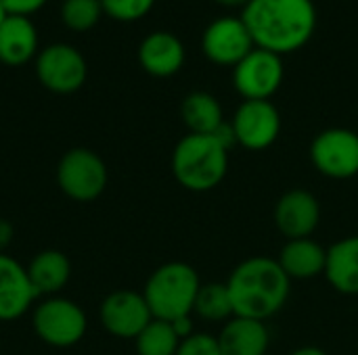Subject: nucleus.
Listing matches in <instances>:
<instances>
[{
	"mask_svg": "<svg viewBox=\"0 0 358 355\" xmlns=\"http://www.w3.org/2000/svg\"><path fill=\"white\" fill-rule=\"evenodd\" d=\"M256 48L287 54L304 48L317 29L313 0H252L243 13Z\"/></svg>",
	"mask_w": 358,
	"mask_h": 355,
	"instance_id": "nucleus-1",
	"label": "nucleus"
},
{
	"mask_svg": "<svg viewBox=\"0 0 358 355\" xmlns=\"http://www.w3.org/2000/svg\"><path fill=\"white\" fill-rule=\"evenodd\" d=\"M235 316L250 320H268L279 314L292 293V280L273 257L243 259L227 280Z\"/></svg>",
	"mask_w": 358,
	"mask_h": 355,
	"instance_id": "nucleus-2",
	"label": "nucleus"
},
{
	"mask_svg": "<svg viewBox=\"0 0 358 355\" xmlns=\"http://www.w3.org/2000/svg\"><path fill=\"white\" fill-rule=\"evenodd\" d=\"M227 172L229 151L212 134H187L172 151V174L185 190H214Z\"/></svg>",
	"mask_w": 358,
	"mask_h": 355,
	"instance_id": "nucleus-3",
	"label": "nucleus"
},
{
	"mask_svg": "<svg viewBox=\"0 0 358 355\" xmlns=\"http://www.w3.org/2000/svg\"><path fill=\"white\" fill-rule=\"evenodd\" d=\"M201 280L193 266L185 262H168L153 270L149 276L143 297L155 320L174 322L191 316Z\"/></svg>",
	"mask_w": 358,
	"mask_h": 355,
	"instance_id": "nucleus-4",
	"label": "nucleus"
},
{
	"mask_svg": "<svg viewBox=\"0 0 358 355\" xmlns=\"http://www.w3.org/2000/svg\"><path fill=\"white\" fill-rule=\"evenodd\" d=\"M107 165L90 149H71L67 151L57 165V184L59 188L78 203L94 201L107 188Z\"/></svg>",
	"mask_w": 358,
	"mask_h": 355,
	"instance_id": "nucleus-5",
	"label": "nucleus"
},
{
	"mask_svg": "<svg viewBox=\"0 0 358 355\" xmlns=\"http://www.w3.org/2000/svg\"><path fill=\"white\" fill-rule=\"evenodd\" d=\"M36 335L52 347H71L86 335L88 320L84 310L65 297H50L34 310Z\"/></svg>",
	"mask_w": 358,
	"mask_h": 355,
	"instance_id": "nucleus-6",
	"label": "nucleus"
},
{
	"mask_svg": "<svg viewBox=\"0 0 358 355\" xmlns=\"http://www.w3.org/2000/svg\"><path fill=\"white\" fill-rule=\"evenodd\" d=\"M315 169L331 180L358 176V134L348 128H329L315 136L310 144Z\"/></svg>",
	"mask_w": 358,
	"mask_h": 355,
	"instance_id": "nucleus-7",
	"label": "nucleus"
},
{
	"mask_svg": "<svg viewBox=\"0 0 358 355\" xmlns=\"http://www.w3.org/2000/svg\"><path fill=\"white\" fill-rule=\"evenodd\" d=\"M283 77L285 67L281 56L264 48H254L233 67V86L243 100H271L281 88Z\"/></svg>",
	"mask_w": 358,
	"mask_h": 355,
	"instance_id": "nucleus-8",
	"label": "nucleus"
},
{
	"mask_svg": "<svg viewBox=\"0 0 358 355\" xmlns=\"http://www.w3.org/2000/svg\"><path fill=\"white\" fill-rule=\"evenodd\" d=\"M36 75L40 84L57 94H71L86 82L88 67L73 46L50 44L36 59Z\"/></svg>",
	"mask_w": 358,
	"mask_h": 355,
	"instance_id": "nucleus-9",
	"label": "nucleus"
},
{
	"mask_svg": "<svg viewBox=\"0 0 358 355\" xmlns=\"http://www.w3.org/2000/svg\"><path fill=\"white\" fill-rule=\"evenodd\" d=\"M231 126L237 136V144L248 151H264L275 144L281 134V115L271 100H243Z\"/></svg>",
	"mask_w": 358,
	"mask_h": 355,
	"instance_id": "nucleus-10",
	"label": "nucleus"
},
{
	"mask_svg": "<svg viewBox=\"0 0 358 355\" xmlns=\"http://www.w3.org/2000/svg\"><path fill=\"white\" fill-rule=\"evenodd\" d=\"M201 48L212 63L235 67L256 48V44L241 17H220L206 27Z\"/></svg>",
	"mask_w": 358,
	"mask_h": 355,
	"instance_id": "nucleus-11",
	"label": "nucleus"
},
{
	"mask_svg": "<svg viewBox=\"0 0 358 355\" xmlns=\"http://www.w3.org/2000/svg\"><path fill=\"white\" fill-rule=\"evenodd\" d=\"M151 320L153 314L143 293L115 291L101 303V324L117 339H136Z\"/></svg>",
	"mask_w": 358,
	"mask_h": 355,
	"instance_id": "nucleus-12",
	"label": "nucleus"
},
{
	"mask_svg": "<svg viewBox=\"0 0 358 355\" xmlns=\"http://www.w3.org/2000/svg\"><path fill=\"white\" fill-rule=\"evenodd\" d=\"M273 218L277 230L287 241L310 239L321 222V205L313 192L304 188H292L277 201Z\"/></svg>",
	"mask_w": 358,
	"mask_h": 355,
	"instance_id": "nucleus-13",
	"label": "nucleus"
},
{
	"mask_svg": "<svg viewBox=\"0 0 358 355\" xmlns=\"http://www.w3.org/2000/svg\"><path fill=\"white\" fill-rule=\"evenodd\" d=\"M36 297L38 293L31 287L27 268L0 253V322L21 318Z\"/></svg>",
	"mask_w": 358,
	"mask_h": 355,
	"instance_id": "nucleus-14",
	"label": "nucleus"
},
{
	"mask_svg": "<svg viewBox=\"0 0 358 355\" xmlns=\"http://www.w3.org/2000/svg\"><path fill=\"white\" fill-rule=\"evenodd\" d=\"M138 61L149 75L170 77L178 73L185 63V46L174 33L155 31L141 42Z\"/></svg>",
	"mask_w": 358,
	"mask_h": 355,
	"instance_id": "nucleus-15",
	"label": "nucleus"
},
{
	"mask_svg": "<svg viewBox=\"0 0 358 355\" xmlns=\"http://www.w3.org/2000/svg\"><path fill=\"white\" fill-rule=\"evenodd\" d=\"M216 339L222 355H264L268 354L271 343V335L264 322L239 316L224 322Z\"/></svg>",
	"mask_w": 358,
	"mask_h": 355,
	"instance_id": "nucleus-16",
	"label": "nucleus"
},
{
	"mask_svg": "<svg viewBox=\"0 0 358 355\" xmlns=\"http://www.w3.org/2000/svg\"><path fill=\"white\" fill-rule=\"evenodd\" d=\"M289 280H310L325 274L327 249L313 239L287 241L277 257Z\"/></svg>",
	"mask_w": 358,
	"mask_h": 355,
	"instance_id": "nucleus-17",
	"label": "nucleus"
},
{
	"mask_svg": "<svg viewBox=\"0 0 358 355\" xmlns=\"http://www.w3.org/2000/svg\"><path fill=\"white\" fill-rule=\"evenodd\" d=\"M325 278L342 295H358V234L336 241L327 249Z\"/></svg>",
	"mask_w": 358,
	"mask_h": 355,
	"instance_id": "nucleus-18",
	"label": "nucleus"
},
{
	"mask_svg": "<svg viewBox=\"0 0 358 355\" xmlns=\"http://www.w3.org/2000/svg\"><path fill=\"white\" fill-rule=\"evenodd\" d=\"M38 48V33L34 23L21 15H8L0 25V61L10 67L31 61Z\"/></svg>",
	"mask_w": 358,
	"mask_h": 355,
	"instance_id": "nucleus-19",
	"label": "nucleus"
},
{
	"mask_svg": "<svg viewBox=\"0 0 358 355\" xmlns=\"http://www.w3.org/2000/svg\"><path fill=\"white\" fill-rule=\"evenodd\" d=\"M27 276L38 295H55L67 285L71 276V264L65 253L57 249H46L29 262Z\"/></svg>",
	"mask_w": 358,
	"mask_h": 355,
	"instance_id": "nucleus-20",
	"label": "nucleus"
},
{
	"mask_svg": "<svg viewBox=\"0 0 358 355\" xmlns=\"http://www.w3.org/2000/svg\"><path fill=\"white\" fill-rule=\"evenodd\" d=\"M180 117L189 128V134H214L224 123L218 98L203 90L185 96L180 105Z\"/></svg>",
	"mask_w": 358,
	"mask_h": 355,
	"instance_id": "nucleus-21",
	"label": "nucleus"
},
{
	"mask_svg": "<svg viewBox=\"0 0 358 355\" xmlns=\"http://www.w3.org/2000/svg\"><path fill=\"white\" fill-rule=\"evenodd\" d=\"M193 314L206 322H229L231 318H235L227 282H201Z\"/></svg>",
	"mask_w": 358,
	"mask_h": 355,
	"instance_id": "nucleus-22",
	"label": "nucleus"
},
{
	"mask_svg": "<svg viewBox=\"0 0 358 355\" xmlns=\"http://www.w3.org/2000/svg\"><path fill=\"white\" fill-rule=\"evenodd\" d=\"M138 355H176L180 339L172 324L166 320H151L145 331L134 339Z\"/></svg>",
	"mask_w": 358,
	"mask_h": 355,
	"instance_id": "nucleus-23",
	"label": "nucleus"
},
{
	"mask_svg": "<svg viewBox=\"0 0 358 355\" xmlns=\"http://www.w3.org/2000/svg\"><path fill=\"white\" fill-rule=\"evenodd\" d=\"M101 15V0H65L61 6V19L73 31L92 29L99 23Z\"/></svg>",
	"mask_w": 358,
	"mask_h": 355,
	"instance_id": "nucleus-24",
	"label": "nucleus"
},
{
	"mask_svg": "<svg viewBox=\"0 0 358 355\" xmlns=\"http://www.w3.org/2000/svg\"><path fill=\"white\" fill-rule=\"evenodd\" d=\"M155 0H101L103 13L117 21H136L153 8Z\"/></svg>",
	"mask_w": 358,
	"mask_h": 355,
	"instance_id": "nucleus-25",
	"label": "nucleus"
},
{
	"mask_svg": "<svg viewBox=\"0 0 358 355\" xmlns=\"http://www.w3.org/2000/svg\"><path fill=\"white\" fill-rule=\"evenodd\" d=\"M176 355H222L218 347V339L206 333H193L185 341H180Z\"/></svg>",
	"mask_w": 358,
	"mask_h": 355,
	"instance_id": "nucleus-26",
	"label": "nucleus"
},
{
	"mask_svg": "<svg viewBox=\"0 0 358 355\" xmlns=\"http://www.w3.org/2000/svg\"><path fill=\"white\" fill-rule=\"evenodd\" d=\"M44 2L46 0H0V4L6 8L8 15H21V17L36 13Z\"/></svg>",
	"mask_w": 358,
	"mask_h": 355,
	"instance_id": "nucleus-27",
	"label": "nucleus"
},
{
	"mask_svg": "<svg viewBox=\"0 0 358 355\" xmlns=\"http://www.w3.org/2000/svg\"><path fill=\"white\" fill-rule=\"evenodd\" d=\"M172 324V328H174V333L178 335V339L180 341H185L187 337H191L195 331H193V320H191V316H185V318H178V320H174V322H170Z\"/></svg>",
	"mask_w": 358,
	"mask_h": 355,
	"instance_id": "nucleus-28",
	"label": "nucleus"
},
{
	"mask_svg": "<svg viewBox=\"0 0 358 355\" xmlns=\"http://www.w3.org/2000/svg\"><path fill=\"white\" fill-rule=\"evenodd\" d=\"M289 355H327L321 347H313V345H308V347H300V349H296V352H292Z\"/></svg>",
	"mask_w": 358,
	"mask_h": 355,
	"instance_id": "nucleus-29",
	"label": "nucleus"
},
{
	"mask_svg": "<svg viewBox=\"0 0 358 355\" xmlns=\"http://www.w3.org/2000/svg\"><path fill=\"white\" fill-rule=\"evenodd\" d=\"M10 241V226L6 222H0V249Z\"/></svg>",
	"mask_w": 358,
	"mask_h": 355,
	"instance_id": "nucleus-30",
	"label": "nucleus"
},
{
	"mask_svg": "<svg viewBox=\"0 0 358 355\" xmlns=\"http://www.w3.org/2000/svg\"><path fill=\"white\" fill-rule=\"evenodd\" d=\"M216 2L222 4V6H243L245 8L252 0H216Z\"/></svg>",
	"mask_w": 358,
	"mask_h": 355,
	"instance_id": "nucleus-31",
	"label": "nucleus"
},
{
	"mask_svg": "<svg viewBox=\"0 0 358 355\" xmlns=\"http://www.w3.org/2000/svg\"><path fill=\"white\" fill-rule=\"evenodd\" d=\"M6 17H8V13H6V8H4V6L0 4V25L4 23V19H6Z\"/></svg>",
	"mask_w": 358,
	"mask_h": 355,
	"instance_id": "nucleus-32",
	"label": "nucleus"
},
{
	"mask_svg": "<svg viewBox=\"0 0 358 355\" xmlns=\"http://www.w3.org/2000/svg\"><path fill=\"white\" fill-rule=\"evenodd\" d=\"M264 355H273V354H264Z\"/></svg>",
	"mask_w": 358,
	"mask_h": 355,
	"instance_id": "nucleus-33",
	"label": "nucleus"
}]
</instances>
